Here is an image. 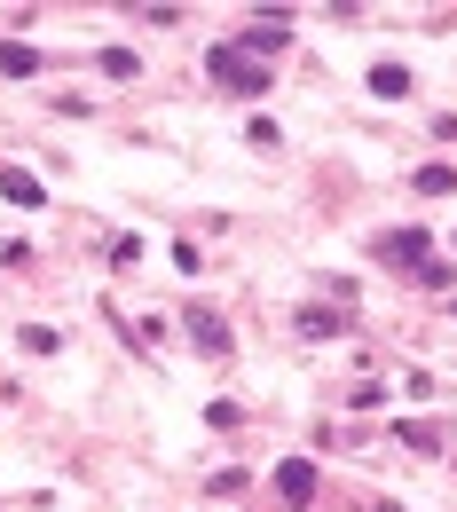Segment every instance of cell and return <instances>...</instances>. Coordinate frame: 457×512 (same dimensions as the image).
Returning <instances> with one entry per match:
<instances>
[{"mask_svg":"<svg viewBox=\"0 0 457 512\" xmlns=\"http://www.w3.org/2000/svg\"><path fill=\"white\" fill-rule=\"evenodd\" d=\"M205 71H213L229 95H268V87H276V79H268V64L253 56V48H237V40H221V48L205 56Z\"/></svg>","mask_w":457,"mask_h":512,"instance_id":"6da1fadb","label":"cell"},{"mask_svg":"<svg viewBox=\"0 0 457 512\" xmlns=\"http://www.w3.org/2000/svg\"><path fill=\"white\" fill-rule=\"evenodd\" d=\"M371 260H379V268H410V276H426L434 237H426V229H387V237H371Z\"/></svg>","mask_w":457,"mask_h":512,"instance_id":"7a4b0ae2","label":"cell"},{"mask_svg":"<svg viewBox=\"0 0 457 512\" xmlns=\"http://www.w3.org/2000/svg\"><path fill=\"white\" fill-rule=\"evenodd\" d=\"M276 497H284V505H308V497H316V465H308V457H284V465H276Z\"/></svg>","mask_w":457,"mask_h":512,"instance_id":"3957f363","label":"cell"},{"mask_svg":"<svg viewBox=\"0 0 457 512\" xmlns=\"http://www.w3.org/2000/svg\"><path fill=\"white\" fill-rule=\"evenodd\" d=\"M0 197H8V205H32V213L48 205V190H40V182H32L24 166H0Z\"/></svg>","mask_w":457,"mask_h":512,"instance_id":"277c9868","label":"cell"},{"mask_svg":"<svg viewBox=\"0 0 457 512\" xmlns=\"http://www.w3.org/2000/svg\"><path fill=\"white\" fill-rule=\"evenodd\" d=\"M190 339L205 347V355H229V323L213 316V308H190Z\"/></svg>","mask_w":457,"mask_h":512,"instance_id":"5b68a950","label":"cell"},{"mask_svg":"<svg viewBox=\"0 0 457 512\" xmlns=\"http://www.w3.org/2000/svg\"><path fill=\"white\" fill-rule=\"evenodd\" d=\"M0 71H8V79H32V71H40V48H24V40H0Z\"/></svg>","mask_w":457,"mask_h":512,"instance_id":"8992f818","label":"cell"},{"mask_svg":"<svg viewBox=\"0 0 457 512\" xmlns=\"http://www.w3.org/2000/svg\"><path fill=\"white\" fill-rule=\"evenodd\" d=\"M371 95L402 103V95H410V71H402V64H371Z\"/></svg>","mask_w":457,"mask_h":512,"instance_id":"52a82bcc","label":"cell"},{"mask_svg":"<svg viewBox=\"0 0 457 512\" xmlns=\"http://www.w3.org/2000/svg\"><path fill=\"white\" fill-rule=\"evenodd\" d=\"M300 331H308V339H331V331H347V323L331 316V308H300Z\"/></svg>","mask_w":457,"mask_h":512,"instance_id":"ba28073f","label":"cell"},{"mask_svg":"<svg viewBox=\"0 0 457 512\" xmlns=\"http://www.w3.org/2000/svg\"><path fill=\"white\" fill-rule=\"evenodd\" d=\"M418 190H426V197H450L457 174H450V166H418Z\"/></svg>","mask_w":457,"mask_h":512,"instance_id":"9c48e42d","label":"cell"}]
</instances>
